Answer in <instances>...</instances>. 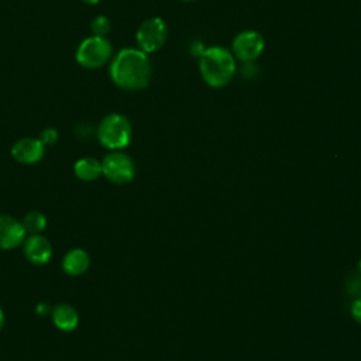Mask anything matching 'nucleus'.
I'll list each match as a JSON object with an SVG mask.
<instances>
[{"mask_svg":"<svg viewBox=\"0 0 361 361\" xmlns=\"http://www.w3.org/2000/svg\"><path fill=\"white\" fill-rule=\"evenodd\" d=\"M111 80L124 90H140L148 86L152 65L148 54L140 48H124L116 54L110 63Z\"/></svg>","mask_w":361,"mask_h":361,"instance_id":"1","label":"nucleus"},{"mask_svg":"<svg viewBox=\"0 0 361 361\" xmlns=\"http://www.w3.org/2000/svg\"><path fill=\"white\" fill-rule=\"evenodd\" d=\"M235 71V58L224 47H209L199 55V72L204 83L212 87H223L230 83Z\"/></svg>","mask_w":361,"mask_h":361,"instance_id":"2","label":"nucleus"},{"mask_svg":"<svg viewBox=\"0 0 361 361\" xmlns=\"http://www.w3.org/2000/svg\"><path fill=\"white\" fill-rule=\"evenodd\" d=\"M133 137V127L128 118L118 113L107 114L97 127V138L102 145L111 151L127 147Z\"/></svg>","mask_w":361,"mask_h":361,"instance_id":"3","label":"nucleus"},{"mask_svg":"<svg viewBox=\"0 0 361 361\" xmlns=\"http://www.w3.org/2000/svg\"><path fill=\"white\" fill-rule=\"evenodd\" d=\"M113 48L106 37L92 35L83 39L76 49V62L86 69L103 66L111 56Z\"/></svg>","mask_w":361,"mask_h":361,"instance_id":"4","label":"nucleus"},{"mask_svg":"<svg viewBox=\"0 0 361 361\" xmlns=\"http://www.w3.org/2000/svg\"><path fill=\"white\" fill-rule=\"evenodd\" d=\"M168 38V25L161 17H149L141 23L135 32V41L145 54L161 49Z\"/></svg>","mask_w":361,"mask_h":361,"instance_id":"5","label":"nucleus"},{"mask_svg":"<svg viewBox=\"0 0 361 361\" xmlns=\"http://www.w3.org/2000/svg\"><path fill=\"white\" fill-rule=\"evenodd\" d=\"M265 49L264 37L255 30H244L238 32L231 42V54L235 59L250 63L254 62Z\"/></svg>","mask_w":361,"mask_h":361,"instance_id":"6","label":"nucleus"},{"mask_svg":"<svg viewBox=\"0 0 361 361\" xmlns=\"http://www.w3.org/2000/svg\"><path fill=\"white\" fill-rule=\"evenodd\" d=\"M102 173L114 183H126L134 178L135 166L127 154L113 151L103 158Z\"/></svg>","mask_w":361,"mask_h":361,"instance_id":"7","label":"nucleus"},{"mask_svg":"<svg viewBox=\"0 0 361 361\" xmlns=\"http://www.w3.org/2000/svg\"><path fill=\"white\" fill-rule=\"evenodd\" d=\"M45 154V145L41 142L39 138L24 137L14 142L11 147V155L20 164H37L42 159Z\"/></svg>","mask_w":361,"mask_h":361,"instance_id":"8","label":"nucleus"},{"mask_svg":"<svg viewBox=\"0 0 361 361\" xmlns=\"http://www.w3.org/2000/svg\"><path fill=\"white\" fill-rule=\"evenodd\" d=\"M25 228L20 220L16 217L0 214V248L11 250L25 240Z\"/></svg>","mask_w":361,"mask_h":361,"instance_id":"9","label":"nucleus"},{"mask_svg":"<svg viewBox=\"0 0 361 361\" xmlns=\"http://www.w3.org/2000/svg\"><path fill=\"white\" fill-rule=\"evenodd\" d=\"M24 254L30 262L44 265L51 259L52 245L47 237L41 234H31L24 240Z\"/></svg>","mask_w":361,"mask_h":361,"instance_id":"10","label":"nucleus"},{"mask_svg":"<svg viewBox=\"0 0 361 361\" xmlns=\"http://www.w3.org/2000/svg\"><path fill=\"white\" fill-rule=\"evenodd\" d=\"M90 265L89 254L82 248L68 251L62 258V269L71 276H79L87 271Z\"/></svg>","mask_w":361,"mask_h":361,"instance_id":"11","label":"nucleus"},{"mask_svg":"<svg viewBox=\"0 0 361 361\" xmlns=\"http://www.w3.org/2000/svg\"><path fill=\"white\" fill-rule=\"evenodd\" d=\"M52 322L62 331H72L79 323V314L76 309L68 303H59L52 310Z\"/></svg>","mask_w":361,"mask_h":361,"instance_id":"12","label":"nucleus"},{"mask_svg":"<svg viewBox=\"0 0 361 361\" xmlns=\"http://www.w3.org/2000/svg\"><path fill=\"white\" fill-rule=\"evenodd\" d=\"M73 172L80 180H94L102 175V162L93 157H83L75 162Z\"/></svg>","mask_w":361,"mask_h":361,"instance_id":"13","label":"nucleus"},{"mask_svg":"<svg viewBox=\"0 0 361 361\" xmlns=\"http://www.w3.org/2000/svg\"><path fill=\"white\" fill-rule=\"evenodd\" d=\"M21 223H23L27 233L39 234L47 227V217L41 212L32 210V212L25 214V217Z\"/></svg>","mask_w":361,"mask_h":361,"instance_id":"14","label":"nucleus"},{"mask_svg":"<svg viewBox=\"0 0 361 361\" xmlns=\"http://www.w3.org/2000/svg\"><path fill=\"white\" fill-rule=\"evenodd\" d=\"M90 30L97 37H104L110 31V21L104 16H97L92 20Z\"/></svg>","mask_w":361,"mask_h":361,"instance_id":"15","label":"nucleus"},{"mask_svg":"<svg viewBox=\"0 0 361 361\" xmlns=\"http://www.w3.org/2000/svg\"><path fill=\"white\" fill-rule=\"evenodd\" d=\"M39 140L44 145H52L58 141V131L54 128H45L41 131Z\"/></svg>","mask_w":361,"mask_h":361,"instance_id":"16","label":"nucleus"},{"mask_svg":"<svg viewBox=\"0 0 361 361\" xmlns=\"http://www.w3.org/2000/svg\"><path fill=\"white\" fill-rule=\"evenodd\" d=\"M347 288H348V292L353 296L361 298V274L355 275V276H351L347 282Z\"/></svg>","mask_w":361,"mask_h":361,"instance_id":"17","label":"nucleus"},{"mask_svg":"<svg viewBox=\"0 0 361 361\" xmlns=\"http://www.w3.org/2000/svg\"><path fill=\"white\" fill-rule=\"evenodd\" d=\"M351 313H353V317H354L358 323H361V298L357 299V300L353 303V306H351Z\"/></svg>","mask_w":361,"mask_h":361,"instance_id":"18","label":"nucleus"},{"mask_svg":"<svg viewBox=\"0 0 361 361\" xmlns=\"http://www.w3.org/2000/svg\"><path fill=\"white\" fill-rule=\"evenodd\" d=\"M49 305L48 303H45V302H41V303H38L37 305V307H35V312H37V314H39V316H45V314H48L49 313Z\"/></svg>","mask_w":361,"mask_h":361,"instance_id":"19","label":"nucleus"},{"mask_svg":"<svg viewBox=\"0 0 361 361\" xmlns=\"http://www.w3.org/2000/svg\"><path fill=\"white\" fill-rule=\"evenodd\" d=\"M3 324H4V313H3V309L0 307V330L3 329Z\"/></svg>","mask_w":361,"mask_h":361,"instance_id":"20","label":"nucleus"},{"mask_svg":"<svg viewBox=\"0 0 361 361\" xmlns=\"http://www.w3.org/2000/svg\"><path fill=\"white\" fill-rule=\"evenodd\" d=\"M82 1L86 3V4H92L93 6V4H97L100 0H82Z\"/></svg>","mask_w":361,"mask_h":361,"instance_id":"21","label":"nucleus"},{"mask_svg":"<svg viewBox=\"0 0 361 361\" xmlns=\"http://www.w3.org/2000/svg\"><path fill=\"white\" fill-rule=\"evenodd\" d=\"M358 269H360V274H361V262H360V267H358Z\"/></svg>","mask_w":361,"mask_h":361,"instance_id":"22","label":"nucleus"},{"mask_svg":"<svg viewBox=\"0 0 361 361\" xmlns=\"http://www.w3.org/2000/svg\"><path fill=\"white\" fill-rule=\"evenodd\" d=\"M180 1H195V0H180Z\"/></svg>","mask_w":361,"mask_h":361,"instance_id":"23","label":"nucleus"}]
</instances>
